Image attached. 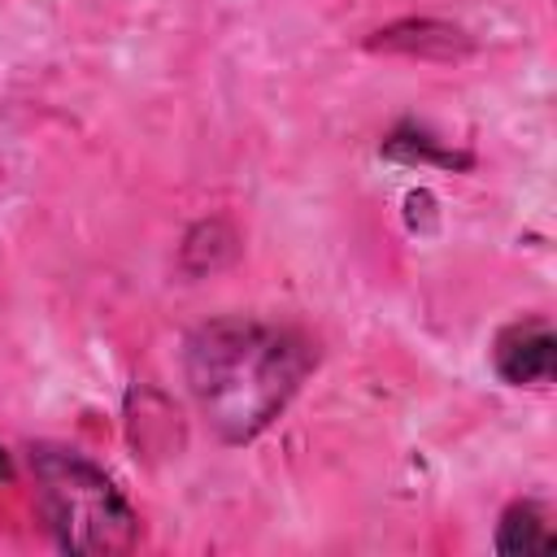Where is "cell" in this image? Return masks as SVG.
Wrapping results in <instances>:
<instances>
[{"mask_svg":"<svg viewBox=\"0 0 557 557\" xmlns=\"http://www.w3.org/2000/svg\"><path fill=\"white\" fill-rule=\"evenodd\" d=\"M309 366V344L261 318H213L183 344L187 392L222 444L257 440L300 392Z\"/></svg>","mask_w":557,"mask_h":557,"instance_id":"1","label":"cell"},{"mask_svg":"<svg viewBox=\"0 0 557 557\" xmlns=\"http://www.w3.org/2000/svg\"><path fill=\"white\" fill-rule=\"evenodd\" d=\"M9 474H13V466H9V453H4V448H0V483H4V479H9Z\"/></svg>","mask_w":557,"mask_h":557,"instance_id":"6","label":"cell"},{"mask_svg":"<svg viewBox=\"0 0 557 557\" xmlns=\"http://www.w3.org/2000/svg\"><path fill=\"white\" fill-rule=\"evenodd\" d=\"M461 30L444 26V22H396L387 30H379L374 48H392V52H418V57H453L461 52Z\"/></svg>","mask_w":557,"mask_h":557,"instance_id":"5","label":"cell"},{"mask_svg":"<svg viewBox=\"0 0 557 557\" xmlns=\"http://www.w3.org/2000/svg\"><path fill=\"white\" fill-rule=\"evenodd\" d=\"M492 366L509 387H548L557 370V339L548 318H513L492 339Z\"/></svg>","mask_w":557,"mask_h":557,"instance_id":"3","label":"cell"},{"mask_svg":"<svg viewBox=\"0 0 557 557\" xmlns=\"http://www.w3.org/2000/svg\"><path fill=\"white\" fill-rule=\"evenodd\" d=\"M35 505L65 553H126L139 540V518L122 487L83 453L61 444L30 448Z\"/></svg>","mask_w":557,"mask_h":557,"instance_id":"2","label":"cell"},{"mask_svg":"<svg viewBox=\"0 0 557 557\" xmlns=\"http://www.w3.org/2000/svg\"><path fill=\"white\" fill-rule=\"evenodd\" d=\"M553 527H548V513L535 505V500H513L500 522H496V553H553Z\"/></svg>","mask_w":557,"mask_h":557,"instance_id":"4","label":"cell"}]
</instances>
